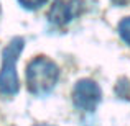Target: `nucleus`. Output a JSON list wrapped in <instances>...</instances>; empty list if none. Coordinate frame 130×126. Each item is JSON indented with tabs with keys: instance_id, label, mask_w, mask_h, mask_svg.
<instances>
[{
	"instance_id": "obj_1",
	"label": "nucleus",
	"mask_w": 130,
	"mask_h": 126,
	"mask_svg": "<svg viewBox=\"0 0 130 126\" xmlns=\"http://www.w3.org/2000/svg\"><path fill=\"white\" fill-rule=\"evenodd\" d=\"M59 79V69L51 59L38 56L26 67V87L33 95H48Z\"/></svg>"
},
{
	"instance_id": "obj_2",
	"label": "nucleus",
	"mask_w": 130,
	"mask_h": 126,
	"mask_svg": "<svg viewBox=\"0 0 130 126\" xmlns=\"http://www.w3.org/2000/svg\"><path fill=\"white\" fill-rule=\"evenodd\" d=\"M23 38H13L7 44L2 53V69H0V93L3 97H13L18 93V75H17V62L23 51Z\"/></svg>"
},
{
	"instance_id": "obj_3",
	"label": "nucleus",
	"mask_w": 130,
	"mask_h": 126,
	"mask_svg": "<svg viewBox=\"0 0 130 126\" xmlns=\"http://www.w3.org/2000/svg\"><path fill=\"white\" fill-rule=\"evenodd\" d=\"M102 98L101 87L91 79L77 80L73 88V102L77 110L94 111Z\"/></svg>"
},
{
	"instance_id": "obj_4",
	"label": "nucleus",
	"mask_w": 130,
	"mask_h": 126,
	"mask_svg": "<svg viewBox=\"0 0 130 126\" xmlns=\"http://www.w3.org/2000/svg\"><path fill=\"white\" fill-rule=\"evenodd\" d=\"M83 10L81 0H56L50 10V21L58 26H63L74 20Z\"/></svg>"
},
{
	"instance_id": "obj_5",
	"label": "nucleus",
	"mask_w": 130,
	"mask_h": 126,
	"mask_svg": "<svg viewBox=\"0 0 130 126\" xmlns=\"http://www.w3.org/2000/svg\"><path fill=\"white\" fill-rule=\"evenodd\" d=\"M119 35L127 44H130V16L124 18L119 23Z\"/></svg>"
},
{
	"instance_id": "obj_6",
	"label": "nucleus",
	"mask_w": 130,
	"mask_h": 126,
	"mask_svg": "<svg viewBox=\"0 0 130 126\" xmlns=\"http://www.w3.org/2000/svg\"><path fill=\"white\" fill-rule=\"evenodd\" d=\"M18 2L26 10H38V8H41L48 0H18Z\"/></svg>"
},
{
	"instance_id": "obj_7",
	"label": "nucleus",
	"mask_w": 130,
	"mask_h": 126,
	"mask_svg": "<svg viewBox=\"0 0 130 126\" xmlns=\"http://www.w3.org/2000/svg\"><path fill=\"white\" fill-rule=\"evenodd\" d=\"M38 126H50V124H38Z\"/></svg>"
}]
</instances>
